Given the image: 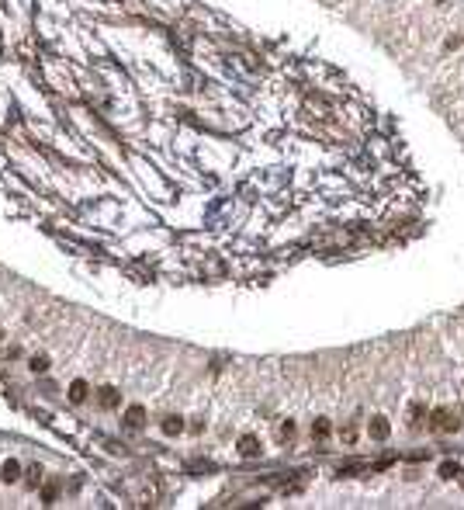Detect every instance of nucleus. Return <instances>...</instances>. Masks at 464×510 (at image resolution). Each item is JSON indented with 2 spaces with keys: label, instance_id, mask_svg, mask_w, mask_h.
Segmentation results:
<instances>
[{
  "label": "nucleus",
  "instance_id": "1",
  "mask_svg": "<svg viewBox=\"0 0 464 510\" xmlns=\"http://www.w3.org/2000/svg\"><path fill=\"white\" fill-rule=\"evenodd\" d=\"M433 431H457V420L447 410H437L433 413Z\"/></svg>",
  "mask_w": 464,
  "mask_h": 510
},
{
  "label": "nucleus",
  "instance_id": "2",
  "mask_svg": "<svg viewBox=\"0 0 464 510\" xmlns=\"http://www.w3.org/2000/svg\"><path fill=\"white\" fill-rule=\"evenodd\" d=\"M142 420H146V410H142V406H128V413H125V424H128L132 431H139V427H142Z\"/></svg>",
  "mask_w": 464,
  "mask_h": 510
},
{
  "label": "nucleus",
  "instance_id": "3",
  "mask_svg": "<svg viewBox=\"0 0 464 510\" xmlns=\"http://www.w3.org/2000/svg\"><path fill=\"white\" fill-rule=\"evenodd\" d=\"M239 452L246 455V458H253V455H260V441H256L253 434H246V437H239Z\"/></svg>",
  "mask_w": 464,
  "mask_h": 510
},
{
  "label": "nucleus",
  "instance_id": "4",
  "mask_svg": "<svg viewBox=\"0 0 464 510\" xmlns=\"http://www.w3.org/2000/svg\"><path fill=\"white\" fill-rule=\"evenodd\" d=\"M18 475H21V465L14 462V458H7V462H4V469H0V479H4V483H14Z\"/></svg>",
  "mask_w": 464,
  "mask_h": 510
},
{
  "label": "nucleus",
  "instance_id": "5",
  "mask_svg": "<svg viewBox=\"0 0 464 510\" xmlns=\"http://www.w3.org/2000/svg\"><path fill=\"white\" fill-rule=\"evenodd\" d=\"M371 437H374V441H385L388 437V420L385 416H374V420H371Z\"/></svg>",
  "mask_w": 464,
  "mask_h": 510
},
{
  "label": "nucleus",
  "instance_id": "6",
  "mask_svg": "<svg viewBox=\"0 0 464 510\" xmlns=\"http://www.w3.org/2000/svg\"><path fill=\"white\" fill-rule=\"evenodd\" d=\"M101 406H104V410H115L118 406V393L115 389H101Z\"/></svg>",
  "mask_w": 464,
  "mask_h": 510
},
{
  "label": "nucleus",
  "instance_id": "7",
  "mask_svg": "<svg viewBox=\"0 0 464 510\" xmlns=\"http://www.w3.org/2000/svg\"><path fill=\"white\" fill-rule=\"evenodd\" d=\"M70 399H73V403H83V399H87V382H73V385H70Z\"/></svg>",
  "mask_w": 464,
  "mask_h": 510
},
{
  "label": "nucleus",
  "instance_id": "8",
  "mask_svg": "<svg viewBox=\"0 0 464 510\" xmlns=\"http://www.w3.org/2000/svg\"><path fill=\"white\" fill-rule=\"evenodd\" d=\"M180 431H184V424H180L177 416H170V420H163V434H170V437H174V434H180Z\"/></svg>",
  "mask_w": 464,
  "mask_h": 510
},
{
  "label": "nucleus",
  "instance_id": "9",
  "mask_svg": "<svg viewBox=\"0 0 464 510\" xmlns=\"http://www.w3.org/2000/svg\"><path fill=\"white\" fill-rule=\"evenodd\" d=\"M56 496H59V483H49V486L42 490V500H45V503H56Z\"/></svg>",
  "mask_w": 464,
  "mask_h": 510
},
{
  "label": "nucleus",
  "instance_id": "10",
  "mask_svg": "<svg viewBox=\"0 0 464 510\" xmlns=\"http://www.w3.org/2000/svg\"><path fill=\"white\" fill-rule=\"evenodd\" d=\"M326 434H329L326 420H315V424H312V437H326Z\"/></svg>",
  "mask_w": 464,
  "mask_h": 510
},
{
  "label": "nucleus",
  "instance_id": "11",
  "mask_svg": "<svg viewBox=\"0 0 464 510\" xmlns=\"http://www.w3.org/2000/svg\"><path fill=\"white\" fill-rule=\"evenodd\" d=\"M440 475H444V479H454V475H457V465L444 462V465H440Z\"/></svg>",
  "mask_w": 464,
  "mask_h": 510
},
{
  "label": "nucleus",
  "instance_id": "12",
  "mask_svg": "<svg viewBox=\"0 0 464 510\" xmlns=\"http://www.w3.org/2000/svg\"><path fill=\"white\" fill-rule=\"evenodd\" d=\"M31 368H35V372H45V368H49V357H35Z\"/></svg>",
  "mask_w": 464,
  "mask_h": 510
},
{
  "label": "nucleus",
  "instance_id": "13",
  "mask_svg": "<svg viewBox=\"0 0 464 510\" xmlns=\"http://www.w3.org/2000/svg\"><path fill=\"white\" fill-rule=\"evenodd\" d=\"M409 416H412V420H409V424H412V427H416V424H419V416H423V406H412V413H409Z\"/></svg>",
  "mask_w": 464,
  "mask_h": 510
}]
</instances>
